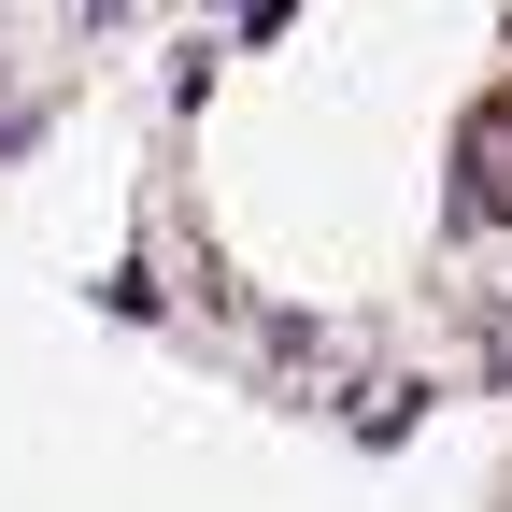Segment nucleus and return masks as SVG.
I'll use <instances>...</instances> for the list:
<instances>
[{"label": "nucleus", "mask_w": 512, "mask_h": 512, "mask_svg": "<svg viewBox=\"0 0 512 512\" xmlns=\"http://www.w3.org/2000/svg\"><path fill=\"white\" fill-rule=\"evenodd\" d=\"M456 228H512V86L456 128V200H441Z\"/></svg>", "instance_id": "f257e3e1"}, {"label": "nucleus", "mask_w": 512, "mask_h": 512, "mask_svg": "<svg viewBox=\"0 0 512 512\" xmlns=\"http://www.w3.org/2000/svg\"><path fill=\"white\" fill-rule=\"evenodd\" d=\"M413 399L427 384H356V441H413Z\"/></svg>", "instance_id": "f03ea898"}, {"label": "nucleus", "mask_w": 512, "mask_h": 512, "mask_svg": "<svg viewBox=\"0 0 512 512\" xmlns=\"http://www.w3.org/2000/svg\"><path fill=\"white\" fill-rule=\"evenodd\" d=\"M285 15H299V0H242V43H271V29H285Z\"/></svg>", "instance_id": "7ed1b4c3"}]
</instances>
